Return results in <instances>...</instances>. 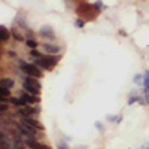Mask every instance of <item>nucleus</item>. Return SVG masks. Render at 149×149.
I'll return each instance as SVG.
<instances>
[{
    "label": "nucleus",
    "mask_w": 149,
    "mask_h": 149,
    "mask_svg": "<svg viewBox=\"0 0 149 149\" xmlns=\"http://www.w3.org/2000/svg\"><path fill=\"white\" fill-rule=\"evenodd\" d=\"M57 63H58V55H46V57L36 58V63L34 64L37 67L45 69V70H52Z\"/></svg>",
    "instance_id": "f257e3e1"
},
{
    "label": "nucleus",
    "mask_w": 149,
    "mask_h": 149,
    "mask_svg": "<svg viewBox=\"0 0 149 149\" xmlns=\"http://www.w3.org/2000/svg\"><path fill=\"white\" fill-rule=\"evenodd\" d=\"M22 86H24V90H26L27 93L34 94V95H37V94H39V91H40V84H39V81H37L36 78H31V76H27L26 79H24Z\"/></svg>",
    "instance_id": "f03ea898"
},
{
    "label": "nucleus",
    "mask_w": 149,
    "mask_h": 149,
    "mask_svg": "<svg viewBox=\"0 0 149 149\" xmlns=\"http://www.w3.org/2000/svg\"><path fill=\"white\" fill-rule=\"evenodd\" d=\"M21 69L22 72L31 78H40L42 76V70L37 67L36 64H29V63H21Z\"/></svg>",
    "instance_id": "7ed1b4c3"
},
{
    "label": "nucleus",
    "mask_w": 149,
    "mask_h": 149,
    "mask_svg": "<svg viewBox=\"0 0 149 149\" xmlns=\"http://www.w3.org/2000/svg\"><path fill=\"white\" fill-rule=\"evenodd\" d=\"M22 124L26 127H31V128H36V130H40V131H43V125L39 122V121H36V119H33L31 116H26V118H22Z\"/></svg>",
    "instance_id": "20e7f679"
},
{
    "label": "nucleus",
    "mask_w": 149,
    "mask_h": 149,
    "mask_svg": "<svg viewBox=\"0 0 149 149\" xmlns=\"http://www.w3.org/2000/svg\"><path fill=\"white\" fill-rule=\"evenodd\" d=\"M21 100H24L27 104H36V103H39V95H34V94H30V93H22Z\"/></svg>",
    "instance_id": "39448f33"
},
{
    "label": "nucleus",
    "mask_w": 149,
    "mask_h": 149,
    "mask_svg": "<svg viewBox=\"0 0 149 149\" xmlns=\"http://www.w3.org/2000/svg\"><path fill=\"white\" fill-rule=\"evenodd\" d=\"M26 145L29 146V148H31V149H51L49 146H46V145H43V143H39V142H36V140H26Z\"/></svg>",
    "instance_id": "423d86ee"
},
{
    "label": "nucleus",
    "mask_w": 149,
    "mask_h": 149,
    "mask_svg": "<svg viewBox=\"0 0 149 149\" xmlns=\"http://www.w3.org/2000/svg\"><path fill=\"white\" fill-rule=\"evenodd\" d=\"M43 49L49 54V55H52V54H57L58 51H60V48L57 46V45H51V43H45L43 45Z\"/></svg>",
    "instance_id": "0eeeda50"
},
{
    "label": "nucleus",
    "mask_w": 149,
    "mask_h": 149,
    "mask_svg": "<svg viewBox=\"0 0 149 149\" xmlns=\"http://www.w3.org/2000/svg\"><path fill=\"white\" fill-rule=\"evenodd\" d=\"M40 34H42L43 37H49L51 40H54V39H55V34H54V31L51 30V27H42Z\"/></svg>",
    "instance_id": "6e6552de"
},
{
    "label": "nucleus",
    "mask_w": 149,
    "mask_h": 149,
    "mask_svg": "<svg viewBox=\"0 0 149 149\" xmlns=\"http://www.w3.org/2000/svg\"><path fill=\"white\" fill-rule=\"evenodd\" d=\"M8 103H12V104H15V106H19V107H26V106H29L24 100H21V98H17V97H10L9 100H8Z\"/></svg>",
    "instance_id": "1a4fd4ad"
},
{
    "label": "nucleus",
    "mask_w": 149,
    "mask_h": 149,
    "mask_svg": "<svg viewBox=\"0 0 149 149\" xmlns=\"http://www.w3.org/2000/svg\"><path fill=\"white\" fill-rule=\"evenodd\" d=\"M9 36H10L9 30H6L3 26H0V42H6V40H9Z\"/></svg>",
    "instance_id": "9d476101"
},
{
    "label": "nucleus",
    "mask_w": 149,
    "mask_h": 149,
    "mask_svg": "<svg viewBox=\"0 0 149 149\" xmlns=\"http://www.w3.org/2000/svg\"><path fill=\"white\" fill-rule=\"evenodd\" d=\"M0 86H5V88L10 90L12 86H14V81L9 79V78H3L2 81H0Z\"/></svg>",
    "instance_id": "9b49d317"
},
{
    "label": "nucleus",
    "mask_w": 149,
    "mask_h": 149,
    "mask_svg": "<svg viewBox=\"0 0 149 149\" xmlns=\"http://www.w3.org/2000/svg\"><path fill=\"white\" fill-rule=\"evenodd\" d=\"M143 90H145V95L149 94V72L145 73V78H143Z\"/></svg>",
    "instance_id": "f8f14e48"
},
{
    "label": "nucleus",
    "mask_w": 149,
    "mask_h": 149,
    "mask_svg": "<svg viewBox=\"0 0 149 149\" xmlns=\"http://www.w3.org/2000/svg\"><path fill=\"white\" fill-rule=\"evenodd\" d=\"M26 43H27V46H30V48H33V49H36V48H37V42H36L34 39H27V40H26Z\"/></svg>",
    "instance_id": "ddd939ff"
},
{
    "label": "nucleus",
    "mask_w": 149,
    "mask_h": 149,
    "mask_svg": "<svg viewBox=\"0 0 149 149\" xmlns=\"http://www.w3.org/2000/svg\"><path fill=\"white\" fill-rule=\"evenodd\" d=\"M0 95H3V97L9 98V90L5 88V86H0Z\"/></svg>",
    "instance_id": "4468645a"
},
{
    "label": "nucleus",
    "mask_w": 149,
    "mask_h": 149,
    "mask_svg": "<svg viewBox=\"0 0 149 149\" xmlns=\"http://www.w3.org/2000/svg\"><path fill=\"white\" fill-rule=\"evenodd\" d=\"M121 119H122V116H109L107 118V121H110V122H121Z\"/></svg>",
    "instance_id": "2eb2a0df"
},
{
    "label": "nucleus",
    "mask_w": 149,
    "mask_h": 149,
    "mask_svg": "<svg viewBox=\"0 0 149 149\" xmlns=\"http://www.w3.org/2000/svg\"><path fill=\"white\" fill-rule=\"evenodd\" d=\"M30 54H31V57H34V58H40V57H43L39 51H37V49H33V51H31Z\"/></svg>",
    "instance_id": "dca6fc26"
},
{
    "label": "nucleus",
    "mask_w": 149,
    "mask_h": 149,
    "mask_svg": "<svg viewBox=\"0 0 149 149\" xmlns=\"http://www.w3.org/2000/svg\"><path fill=\"white\" fill-rule=\"evenodd\" d=\"M139 100H140V97H137V95H133V97H130V98H128V104H133V103L139 102Z\"/></svg>",
    "instance_id": "f3484780"
},
{
    "label": "nucleus",
    "mask_w": 149,
    "mask_h": 149,
    "mask_svg": "<svg viewBox=\"0 0 149 149\" xmlns=\"http://www.w3.org/2000/svg\"><path fill=\"white\" fill-rule=\"evenodd\" d=\"M0 110H2V112H6V110H8V106H6L5 103H0Z\"/></svg>",
    "instance_id": "a211bd4d"
},
{
    "label": "nucleus",
    "mask_w": 149,
    "mask_h": 149,
    "mask_svg": "<svg viewBox=\"0 0 149 149\" xmlns=\"http://www.w3.org/2000/svg\"><path fill=\"white\" fill-rule=\"evenodd\" d=\"M58 149H69V146L66 143H58Z\"/></svg>",
    "instance_id": "6ab92c4d"
},
{
    "label": "nucleus",
    "mask_w": 149,
    "mask_h": 149,
    "mask_svg": "<svg viewBox=\"0 0 149 149\" xmlns=\"http://www.w3.org/2000/svg\"><path fill=\"white\" fill-rule=\"evenodd\" d=\"M12 34H14V36L17 37V39H18V40H22V37H21V36H19V34H18V33H17L15 30H12Z\"/></svg>",
    "instance_id": "aec40b11"
},
{
    "label": "nucleus",
    "mask_w": 149,
    "mask_h": 149,
    "mask_svg": "<svg viewBox=\"0 0 149 149\" xmlns=\"http://www.w3.org/2000/svg\"><path fill=\"white\" fill-rule=\"evenodd\" d=\"M8 100H9V98H6V97H3V95H0V103H8Z\"/></svg>",
    "instance_id": "412c9836"
},
{
    "label": "nucleus",
    "mask_w": 149,
    "mask_h": 149,
    "mask_svg": "<svg viewBox=\"0 0 149 149\" xmlns=\"http://www.w3.org/2000/svg\"><path fill=\"white\" fill-rule=\"evenodd\" d=\"M76 26H78V27H84V26H85V21H81V19L76 21Z\"/></svg>",
    "instance_id": "4be33fe9"
},
{
    "label": "nucleus",
    "mask_w": 149,
    "mask_h": 149,
    "mask_svg": "<svg viewBox=\"0 0 149 149\" xmlns=\"http://www.w3.org/2000/svg\"><path fill=\"white\" fill-rule=\"evenodd\" d=\"M134 82H140V74H137V76L134 78Z\"/></svg>",
    "instance_id": "5701e85b"
}]
</instances>
